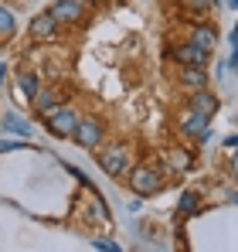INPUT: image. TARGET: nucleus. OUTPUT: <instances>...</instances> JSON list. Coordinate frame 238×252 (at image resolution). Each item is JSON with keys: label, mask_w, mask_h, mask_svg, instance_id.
<instances>
[{"label": "nucleus", "mask_w": 238, "mask_h": 252, "mask_svg": "<svg viewBox=\"0 0 238 252\" xmlns=\"http://www.w3.org/2000/svg\"><path fill=\"white\" fill-rule=\"evenodd\" d=\"M187 10H198V14H211V7H214V0H180Z\"/></svg>", "instance_id": "dca6fc26"}, {"label": "nucleus", "mask_w": 238, "mask_h": 252, "mask_svg": "<svg viewBox=\"0 0 238 252\" xmlns=\"http://www.w3.org/2000/svg\"><path fill=\"white\" fill-rule=\"evenodd\" d=\"M79 3H95V0H79Z\"/></svg>", "instance_id": "b1692460"}, {"label": "nucleus", "mask_w": 238, "mask_h": 252, "mask_svg": "<svg viewBox=\"0 0 238 252\" xmlns=\"http://www.w3.org/2000/svg\"><path fill=\"white\" fill-rule=\"evenodd\" d=\"M72 136L79 140V147L95 150V147L102 143V123H99V120H79V126H75V133H72Z\"/></svg>", "instance_id": "7ed1b4c3"}, {"label": "nucleus", "mask_w": 238, "mask_h": 252, "mask_svg": "<svg viewBox=\"0 0 238 252\" xmlns=\"http://www.w3.org/2000/svg\"><path fill=\"white\" fill-rule=\"evenodd\" d=\"M228 3H232V7H238V0H228Z\"/></svg>", "instance_id": "393cba45"}, {"label": "nucleus", "mask_w": 238, "mask_h": 252, "mask_svg": "<svg viewBox=\"0 0 238 252\" xmlns=\"http://www.w3.org/2000/svg\"><path fill=\"white\" fill-rule=\"evenodd\" d=\"M191 109H194V113H201V116H208V120H211V116L218 113V99H214L211 92H204V89H198V92L191 95Z\"/></svg>", "instance_id": "1a4fd4ad"}, {"label": "nucleus", "mask_w": 238, "mask_h": 252, "mask_svg": "<svg viewBox=\"0 0 238 252\" xmlns=\"http://www.w3.org/2000/svg\"><path fill=\"white\" fill-rule=\"evenodd\" d=\"M82 7L85 3H79V0H58V3H51V17L61 24V21H68V24H82Z\"/></svg>", "instance_id": "423d86ee"}, {"label": "nucleus", "mask_w": 238, "mask_h": 252, "mask_svg": "<svg viewBox=\"0 0 238 252\" xmlns=\"http://www.w3.org/2000/svg\"><path fill=\"white\" fill-rule=\"evenodd\" d=\"M3 75H7V68H3V65H0V82H3Z\"/></svg>", "instance_id": "5701e85b"}, {"label": "nucleus", "mask_w": 238, "mask_h": 252, "mask_svg": "<svg viewBox=\"0 0 238 252\" xmlns=\"http://www.w3.org/2000/svg\"><path fill=\"white\" fill-rule=\"evenodd\" d=\"M160 188H163V181H160V170L157 167H140L136 174H133V191H136L140 198L157 194Z\"/></svg>", "instance_id": "f03ea898"}, {"label": "nucleus", "mask_w": 238, "mask_h": 252, "mask_svg": "<svg viewBox=\"0 0 238 252\" xmlns=\"http://www.w3.org/2000/svg\"><path fill=\"white\" fill-rule=\"evenodd\" d=\"M232 174L238 177V150H235V160H232Z\"/></svg>", "instance_id": "412c9836"}, {"label": "nucleus", "mask_w": 238, "mask_h": 252, "mask_svg": "<svg viewBox=\"0 0 238 252\" xmlns=\"http://www.w3.org/2000/svg\"><path fill=\"white\" fill-rule=\"evenodd\" d=\"M14 31H17V17H14L7 7H0V41L14 38Z\"/></svg>", "instance_id": "ddd939ff"}, {"label": "nucleus", "mask_w": 238, "mask_h": 252, "mask_svg": "<svg viewBox=\"0 0 238 252\" xmlns=\"http://www.w3.org/2000/svg\"><path fill=\"white\" fill-rule=\"evenodd\" d=\"M55 106H58V95H55L51 89H44V85H41V89H38V95H34V109H38L41 116H44V113H51Z\"/></svg>", "instance_id": "9b49d317"}, {"label": "nucleus", "mask_w": 238, "mask_h": 252, "mask_svg": "<svg viewBox=\"0 0 238 252\" xmlns=\"http://www.w3.org/2000/svg\"><path fill=\"white\" fill-rule=\"evenodd\" d=\"M55 31H58V21H55L51 14H38V17L31 21V38H34V41L55 38Z\"/></svg>", "instance_id": "6e6552de"}, {"label": "nucleus", "mask_w": 238, "mask_h": 252, "mask_svg": "<svg viewBox=\"0 0 238 252\" xmlns=\"http://www.w3.org/2000/svg\"><path fill=\"white\" fill-rule=\"evenodd\" d=\"M194 208H198V194L187 191V194L180 198V215H194Z\"/></svg>", "instance_id": "f3484780"}, {"label": "nucleus", "mask_w": 238, "mask_h": 252, "mask_svg": "<svg viewBox=\"0 0 238 252\" xmlns=\"http://www.w3.org/2000/svg\"><path fill=\"white\" fill-rule=\"evenodd\" d=\"M225 150H238V136H232V140L225 143Z\"/></svg>", "instance_id": "aec40b11"}, {"label": "nucleus", "mask_w": 238, "mask_h": 252, "mask_svg": "<svg viewBox=\"0 0 238 252\" xmlns=\"http://www.w3.org/2000/svg\"><path fill=\"white\" fill-rule=\"evenodd\" d=\"M99 164H102V170H106L109 177H122V174L129 170V154H126V147L106 150V154L99 157Z\"/></svg>", "instance_id": "39448f33"}, {"label": "nucleus", "mask_w": 238, "mask_h": 252, "mask_svg": "<svg viewBox=\"0 0 238 252\" xmlns=\"http://www.w3.org/2000/svg\"><path fill=\"white\" fill-rule=\"evenodd\" d=\"M44 123H48L51 133H58V136H72L75 126H79V116H75L68 106H55L51 113H44Z\"/></svg>", "instance_id": "f257e3e1"}, {"label": "nucleus", "mask_w": 238, "mask_h": 252, "mask_svg": "<svg viewBox=\"0 0 238 252\" xmlns=\"http://www.w3.org/2000/svg\"><path fill=\"white\" fill-rule=\"evenodd\" d=\"M21 89H24V92H28V95H31V99H34V95H38V89H41V79L38 75H34V72H24V75H21Z\"/></svg>", "instance_id": "2eb2a0df"}, {"label": "nucleus", "mask_w": 238, "mask_h": 252, "mask_svg": "<svg viewBox=\"0 0 238 252\" xmlns=\"http://www.w3.org/2000/svg\"><path fill=\"white\" fill-rule=\"evenodd\" d=\"M180 133L191 136V140H204V136H208V116H201V113H194V109H187V113L180 116Z\"/></svg>", "instance_id": "0eeeda50"}, {"label": "nucleus", "mask_w": 238, "mask_h": 252, "mask_svg": "<svg viewBox=\"0 0 238 252\" xmlns=\"http://www.w3.org/2000/svg\"><path fill=\"white\" fill-rule=\"evenodd\" d=\"M180 85H184V89H191V92H198V89H204V85H208V75H204V68H198V65H184V75H180Z\"/></svg>", "instance_id": "9d476101"}, {"label": "nucleus", "mask_w": 238, "mask_h": 252, "mask_svg": "<svg viewBox=\"0 0 238 252\" xmlns=\"http://www.w3.org/2000/svg\"><path fill=\"white\" fill-rule=\"evenodd\" d=\"M170 55H174V58H177L180 65H198V68H204V65H208V55H211V51H208V48H201L198 41H187V44H177V48H174Z\"/></svg>", "instance_id": "20e7f679"}, {"label": "nucleus", "mask_w": 238, "mask_h": 252, "mask_svg": "<svg viewBox=\"0 0 238 252\" xmlns=\"http://www.w3.org/2000/svg\"><path fill=\"white\" fill-rule=\"evenodd\" d=\"M21 143L17 140H0V154H7V150H17Z\"/></svg>", "instance_id": "6ab92c4d"}, {"label": "nucleus", "mask_w": 238, "mask_h": 252, "mask_svg": "<svg viewBox=\"0 0 238 252\" xmlns=\"http://www.w3.org/2000/svg\"><path fill=\"white\" fill-rule=\"evenodd\" d=\"M92 246H95V249H106V252H116L119 249L116 242H106V239H92Z\"/></svg>", "instance_id": "a211bd4d"}, {"label": "nucleus", "mask_w": 238, "mask_h": 252, "mask_svg": "<svg viewBox=\"0 0 238 252\" xmlns=\"http://www.w3.org/2000/svg\"><path fill=\"white\" fill-rule=\"evenodd\" d=\"M3 126H7V133H14V136H28V133H31L28 120L17 116V113H7V116H3Z\"/></svg>", "instance_id": "f8f14e48"}, {"label": "nucleus", "mask_w": 238, "mask_h": 252, "mask_svg": "<svg viewBox=\"0 0 238 252\" xmlns=\"http://www.w3.org/2000/svg\"><path fill=\"white\" fill-rule=\"evenodd\" d=\"M228 65H238V51H235V55H232V62H228Z\"/></svg>", "instance_id": "4be33fe9"}, {"label": "nucleus", "mask_w": 238, "mask_h": 252, "mask_svg": "<svg viewBox=\"0 0 238 252\" xmlns=\"http://www.w3.org/2000/svg\"><path fill=\"white\" fill-rule=\"evenodd\" d=\"M194 41H198L201 48H208V51H211V48H214V41H218V34H214L211 28H194Z\"/></svg>", "instance_id": "4468645a"}]
</instances>
